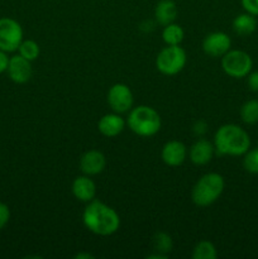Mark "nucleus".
<instances>
[{
  "label": "nucleus",
  "mask_w": 258,
  "mask_h": 259,
  "mask_svg": "<svg viewBox=\"0 0 258 259\" xmlns=\"http://www.w3.org/2000/svg\"><path fill=\"white\" fill-rule=\"evenodd\" d=\"M252 57L240 50H229L222 58V67L228 76L242 78L249 75L252 70Z\"/></svg>",
  "instance_id": "nucleus-6"
},
{
  "label": "nucleus",
  "mask_w": 258,
  "mask_h": 259,
  "mask_svg": "<svg viewBox=\"0 0 258 259\" xmlns=\"http://www.w3.org/2000/svg\"><path fill=\"white\" fill-rule=\"evenodd\" d=\"M7 71L10 80L14 81L15 83H25L32 77V65H30V61H28L27 58H24L20 55L13 56L12 58H9Z\"/></svg>",
  "instance_id": "nucleus-10"
},
{
  "label": "nucleus",
  "mask_w": 258,
  "mask_h": 259,
  "mask_svg": "<svg viewBox=\"0 0 258 259\" xmlns=\"http://www.w3.org/2000/svg\"><path fill=\"white\" fill-rule=\"evenodd\" d=\"M18 51H19L20 56H23L24 58H27V60L30 61V62L34 60H37L38 56H39V52H40L38 43L34 42V40H32V39L22 40V43H20Z\"/></svg>",
  "instance_id": "nucleus-22"
},
{
  "label": "nucleus",
  "mask_w": 258,
  "mask_h": 259,
  "mask_svg": "<svg viewBox=\"0 0 258 259\" xmlns=\"http://www.w3.org/2000/svg\"><path fill=\"white\" fill-rule=\"evenodd\" d=\"M240 118L245 124L258 123V100H248L240 108Z\"/></svg>",
  "instance_id": "nucleus-21"
},
{
  "label": "nucleus",
  "mask_w": 258,
  "mask_h": 259,
  "mask_svg": "<svg viewBox=\"0 0 258 259\" xmlns=\"http://www.w3.org/2000/svg\"><path fill=\"white\" fill-rule=\"evenodd\" d=\"M184 29L175 23L164 25V29L162 32V38L167 46H179L184 40Z\"/></svg>",
  "instance_id": "nucleus-18"
},
{
  "label": "nucleus",
  "mask_w": 258,
  "mask_h": 259,
  "mask_svg": "<svg viewBox=\"0 0 258 259\" xmlns=\"http://www.w3.org/2000/svg\"><path fill=\"white\" fill-rule=\"evenodd\" d=\"M186 147L179 141L167 142L162 148V159L167 166L177 167L184 163L186 158Z\"/></svg>",
  "instance_id": "nucleus-12"
},
{
  "label": "nucleus",
  "mask_w": 258,
  "mask_h": 259,
  "mask_svg": "<svg viewBox=\"0 0 258 259\" xmlns=\"http://www.w3.org/2000/svg\"><path fill=\"white\" fill-rule=\"evenodd\" d=\"M75 258H78V259H81V258H85V259H93V258H94V255L89 254V253H78V254H76V255H75Z\"/></svg>",
  "instance_id": "nucleus-28"
},
{
  "label": "nucleus",
  "mask_w": 258,
  "mask_h": 259,
  "mask_svg": "<svg viewBox=\"0 0 258 259\" xmlns=\"http://www.w3.org/2000/svg\"><path fill=\"white\" fill-rule=\"evenodd\" d=\"M232 40L224 32L210 33L202 42V50L210 57H223L230 50Z\"/></svg>",
  "instance_id": "nucleus-9"
},
{
  "label": "nucleus",
  "mask_w": 258,
  "mask_h": 259,
  "mask_svg": "<svg viewBox=\"0 0 258 259\" xmlns=\"http://www.w3.org/2000/svg\"><path fill=\"white\" fill-rule=\"evenodd\" d=\"M154 15L159 24L167 25L175 22L177 17V7L172 0H161L157 4Z\"/></svg>",
  "instance_id": "nucleus-16"
},
{
  "label": "nucleus",
  "mask_w": 258,
  "mask_h": 259,
  "mask_svg": "<svg viewBox=\"0 0 258 259\" xmlns=\"http://www.w3.org/2000/svg\"><path fill=\"white\" fill-rule=\"evenodd\" d=\"M106 166V159L101 152L91 149L83 153L80 158V168L88 176H95L104 171Z\"/></svg>",
  "instance_id": "nucleus-11"
},
{
  "label": "nucleus",
  "mask_w": 258,
  "mask_h": 259,
  "mask_svg": "<svg viewBox=\"0 0 258 259\" xmlns=\"http://www.w3.org/2000/svg\"><path fill=\"white\" fill-rule=\"evenodd\" d=\"M23 40V29L17 20L12 18H0V50L14 52Z\"/></svg>",
  "instance_id": "nucleus-7"
},
{
  "label": "nucleus",
  "mask_w": 258,
  "mask_h": 259,
  "mask_svg": "<svg viewBox=\"0 0 258 259\" xmlns=\"http://www.w3.org/2000/svg\"><path fill=\"white\" fill-rule=\"evenodd\" d=\"M72 194L76 199L82 202L93 201L96 195L95 182L88 175L77 177L72 184Z\"/></svg>",
  "instance_id": "nucleus-13"
},
{
  "label": "nucleus",
  "mask_w": 258,
  "mask_h": 259,
  "mask_svg": "<svg viewBox=\"0 0 258 259\" xmlns=\"http://www.w3.org/2000/svg\"><path fill=\"white\" fill-rule=\"evenodd\" d=\"M224 179L222 175L215 174V172L204 175L192 189V202L200 207L214 204L224 191Z\"/></svg>",
  "instance_id": "nucleus-3"
},
{
  "label": "nucleus",
  "mask_w": 258,
  "mask_h": 259,
  "mask_svg": "<svg viewBox=\"0 0 258 259\" xmlns=\"http://www.w3.org/2000/svg\"><path fill=\"white\" fill-rule=\"evenodd\" d=\"M108 104L115 113H126L133 106V94L125 83H115L108 91Z\"/></svg>",
  "instance_id": "nucleus-8"
},
{
  "label": "nucleus",
  "mask_w": 258,
  "mask_h": 259,
  "mask_svg": "<svg viewBox=\"0 0 258 259\" xmlns=\"http://www.w3.org/2000/svg\"><path fill=\"white\" fill-rule=\"evenodd\" d=\"M152 245H153L154 250H156L157 253L167 255L168 253H171L174 243H172V238L169 237L167 233L158 232L154 234L153 238H152Z\"/></svg>",
  "instance_id": "nucleus-19"
},
{
  "label": "nucleus",
  "mask_w": 258,
  "mask_h": 259,
  "mask_svg": "<svg viewBox=\"0 0 258 259\" xmlns=\"http://www.w3.org/2000/svg\"><path fill=\"white\" fill-rule=\"evenodd\" d=\"M186 65V52L179 46H167L156 58V67L161 73L172 76L182 71Z\"/></svg>",
  "instance_id": "nucleus-5"
},
{
  "label": "nucleus",
  "mask_w": 258,
  "mask_h": 259,
  "mask_svg": "<svg viewBox=\"0 0 258 259\" xmlns=\"http://www.w3.org/2000/svg\"><path fill=\"white\" fill-rule=\"evenodd\" d=\"M10 219V210L8 207L7 204L4 202H0V230L8 224Z\"/></svg>",
  "instance_id": "nucleus-24"
},
{
  "label": "nucleus",
  "mask_w": 258,
  "mask_h": 259,
  "mask_svg": "<svg viewBox=\"0 0 258 259\" xmlns=\"http://www.w3.org/2000/svg\"><path fill=\"white\" fill-rule=\"evenodd\" d=\"M243 167L245 171L258 175V148L252 149V151L248 149L243 159Z\"/></svg>",
  "instance_id": "nucleus-23"
},
{
  "label": "nucleus",
  "mask_w": 258,
  "mask_h": 259,
  "mask_svg": "<svg viewBox=\"0 0 258 259\" xmlns=\"http://www.w3.org/2000/svg\"><path fill=\"white\" fill-rule=\"evenodd\" d=\"M248 86H249V90L253 93H258V71L255 72H249L248 75Z\"/></svg>",
  "instance_id": "nucleus-26"
},
{
  "label": "nucleus",
  "mask_w": 258,
  "mask_h": 259,
  "mask_svg": "<svg viewBox=\"0 0 258 259\" xmlns=\"http://www.w3.org/2000/svg\"><path fill=\"white\" fill-rule=\"evenodd\" d=\"M129 128L141 137H152L161 129V116L153 108L147 105L137 106L129 111Z\"/></svg>",
  "instance_id": "nucleus-4"
},
{
  "label": "nucleus",
  "mask_w": 258,
  "mask_h": 259,
  "mask_svg": "<svg viewBox=\"0 0 258 259\" xmlns=\"http://www.w3.org/2000/svg\"><path fill=\"white\" fill-rule=\"evenodd\" d=\"M125 126V121L118 114H106L99 120L98 129L103 136L108 138L119 136Z\"/></svg>",
  "instance_id": "nucleus-15"
},
{
  "label": "nucleus",
  "mask_w": 258,
  "mask_h": 259,
  "mask_svg": "<svg viewBox=\"0 0 258 259\" xmlns=\"http://www.w3.org/2000/svg\"><path fill=\"white\" fill-rule=\"evenodd\" d=\"M8 63H9V57L7 56V52L0 50V73L7 71Z\"/></svg>",
  "instance_id": "nucleus-27"
},
{
  "label": "nucleus",
  "mask_w": 258,
  "mask_h": 259,
  "mask_svg": "<svg viewBox=\"0 0 258 259\" xmlns=\"http://www.w3.org/2000/svg\"><path fill=\"white\" fill-rule=\"evenodd\" d=\"M257 28V20L254 15L245 13V14L238 15L233 22V29L238 35H249Z\"/></svg>",
  "instance_id": "nucleus-17"
},
{
  "label": "nucleus",
  "mask_w": 258,
  "mask_h": 259,
  "mask_svg": "<svg viewBox=\"0 0 258 259\" xmlns=\"http://www.w3.org/2000/svg\"><path fill=\"white\" fill-rule=\"evenodd\" d=\"M82 222L91 233L101 237L114 234L120 227L118 212L98 200L88 202L82 214Z\"/></svg>",
  "instance_id": "nucleus-1"
},
{
  "label": "nucleus",
  "mask_w": 258,
  "mask_h": 259,
  "mask_svg": "<svg viewBox=\"0 0 258 259\" xmlns=\"http://www.w3.org/2000/svg\"><path fill=\"white\" fill-rule=\"evenodd\" d=\"M249 147V136L239 125L225 124L215 133L214 148L220 156H243Z\"/></svg>",
  "instance_id": "nucleus-2"
},
{
  "label": "nucleus",
  "mask_w": 258,
  "mask_h": 259,
  "mask_svg": "<svg viewBox=\"0 0 258 259\" xmlns=\"http://www.w3.org/2000/svg\"><path fill=\"white\" fill-rule=\"evenodd\" d=\"M242 5L247 13L252 15H258V0H242Z\"/></svg>",
  "instance_id": "nucleus-25"
},
{
  "label": "nucleus",
  "mask_w": 258,
  "mask_h": 259,
  "mask_svg": "<svg viewBox=\"0 0 258 259\" xmlns=\"http://www.w3.org/2000/svg\"><path fill=\"white\" fill-rule=\"evenodd\" d=\"M149 259H166L167 255L166 254H161V253H157V254H151L148 255Z\"/></svg>",
  "instance_id": "nucleus-29"
},
{
  "label": "nucleus",
  "mask_w": 258,
  "mask_h": 259,
  "mask_svg": "<svg viewBox=\"0 0 258 259\" xmlns=\"http://www.w3.org/2000/svg\"><path fill=\"white\" fill-rule=\"evenodd\" d=\"M214 152L215 148L211 142L206 141V139H199L190 149V159L192 161V163L202 166L211 161Z\"/></svg>",
  "instance_id": "nucleus-14"
},
{
  "label": "nucleus",
  "mask_w": 258,
  "mask_h": 259,
  "mask_svg": "<svg viewBox=\"0 0 258 259\" xmlns=\"http://www.w3.org/2000/svg\"><path fill=\"white\" fill-rule=\"evenodd\" d=\"M217 248L209 240H202V242L197 243L192 252L194 259H217Z\"/></svg>",
  "instance_id": "nucleus-20"
}]
</instances>
